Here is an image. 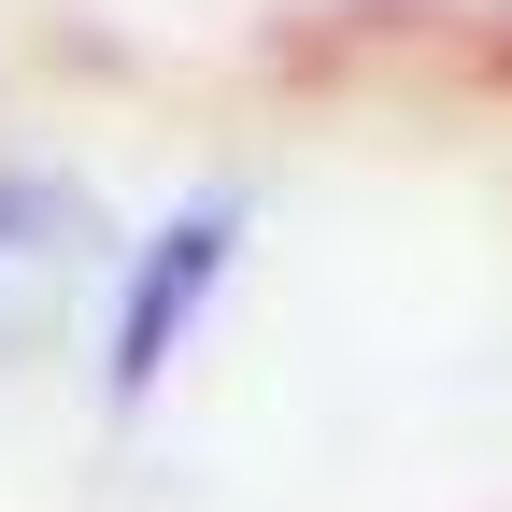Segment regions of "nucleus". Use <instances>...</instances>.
<instances>
[{
    "label": "nucleus",
    "instance_id": "1",
    "mask_svg": "<svg viewBox=\"0 0 512 512\" xmlns=\"http://www.w3.org/2000/svg\"><path fill=\"white\" fill-rule=\"evenodd\" d=\"M228 242H242V214H228V200L171 214V228L143 242V271H128V313H114V384H128V399H143V384L171 370L185 313H200V299H214V271H228Z\"/></svg>",
    "mask_w": 512,
    "mask_h": 512
},
{
    "label": "nucleus",
    "instance_id": "2",
    "mask_svg": "<svg viewBox=\"0 0 512 512\" xmlns=\"http://www.w3.org/2000/svg\"><path fill=\"white\" fill-rule=\"evenodd\" d=\"M29 242H72V200H57V185H15V171H0V256H29Z\"/></svg>",
    "mask_w": 512,
    "mask_h": 512
}]
</instances>
